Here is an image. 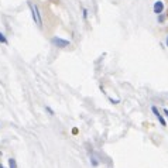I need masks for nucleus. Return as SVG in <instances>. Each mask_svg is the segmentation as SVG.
<instances>
[{
  "label": "nucleus",
  "instance_id": "nucleus-6",
  "mask_svg": "<svg viewBox=\"0 0 168 168\" xmlns=\"http://www.w3.org/2000/svg\"><path fill=\"white\" fill-rule=\"evenodd\" d=\"M0 44H9V41H7V38H6V35L3 34V32L0 31Z\"/></svg>",
  "mask_w": 168,
  "mask_h": 168
},
{
  "label": "nucleus",
  "instance_id": "nucleus-1",
  "mask_svg": "<svg viewBox=\"0 0 168 168\" xmlns=\"http://www.w3.org/2000/svg\"><path fill=\"white\" fill-rule=\"evenodd\" d=\"M27 4H28V9L31 12V17L34 20V23L38 27H43V16H41V12H40L38 6L35 3H32V1H27Z\"/></svg>",
  "mask_w": 168,
  "mask_h": 168
},
{
  "label": "nucleus",
  "instance_id": "nucleus-4",
  "mask_svg": "<svg viewBox=\"0 0 168 168\" xmlns=\"http://www.w3.org/2000/svg\"><path fill=\"white\" fill-rule=\"evenodd\" d=\"M153 12L155 14H161L164 12V3H162L161 0H157L154 3V6H153Z\"/></svg>",
  "mask_w": 168,
  "mask_h": 168
},
{
  "label": "nucleus",
  "instance_id": "nucleus-8",
  "mask_svg": "<svg viewBox=\"0 0 168 168\" xmlns=\"http://www.w3.org/2000/svg\"><path fill=\"white\" fill-rule=\"evenodd\" d=\"M109 102H110V103H113V105H117V103H120V99H113V97H109Z\"/></svg>",
  "mask_w": 168,
  "mask_h": 168
},
{
  "label": "nucleus",
  "instance_id": "nucleus-11",
  "mask_svg": "<svg viewBox=\"0 0 168 168\" xmlns=\"http://www.w3.org/2000/svg\"><path fill=\"white\" fill-rule=\"evenodd\" d=\"M162 113H164V115L167 116V119H168V109H165V107H164V109H162Z\"/></svg>",
  "mask_w": 168,
  "mask_h": 168
},
{
  "label": "nucleus",
  "instance_id": "nucleus-13",
  "mask_svg": "<svg viewBox=\"0 0 168 168\" xmlns=\"http://www.w3.org/2000/svg\"><path fill=\"white\" fill-rule=\"evenodd\" d=\"M0 168H4V167H3V165H1V164H0Z\"/></svg>",
  "mask_w": 168,
  "mask_h": 168
},
{
  "label": "nucleus",
  "instance_id": "nucleus-12",
  "mask_svg": "<svg viewBox=\"0 0 168 168\" xmlns=\"http://www.w3.org/2000/svg\"><path fill=\"white\" fill-rule=\"evenodd\" d=\"M165 47H168V35H167V38H165Z\"/></svg>",
  "mask_w": 168,
  "mask_h": 168
},
{
  "label": "nucleus",
  "instance_id": "nucleus-3",
  "mask_svg": "<svg viewBox=\"0 0 168 168\" xmlns=\"http://www.w3.org/2000/svg\"><path fill=\"white\" fill-rule=\"evenodd\" d=\"M151 112H153V115L158 119V122H160V124H161L162 127H167V120L164 119V116L161 115V112L158 110V107H157V106H151Z\"/></svg>",
  "mask_w": 168,
  "mask_h": 168
},
{
  "label": "nucleus",
  "instance_id": "nucleus-2",
  "mask_svg": "<svg viewBox=\"0 0 168 168\" xmlns=\"http://www.w3.org/2000/svg\"><path fill=\"white\" fill-rule=\"evenodd\" d=\"M51 44L54 47H57V48H66V47L71 45V41H69V40L61 38V37H52Z\"/></svg>",
  "mask_w": 168,
  "mask_h": 168
},
{
  "label": "nucleus",
  "instance_id": "nucleus-7",
  "mask_svg": "<svg viewBox=\"0 0 168 168\" xmlns=\"http://www.w3.org/2000/svg\"><path fill=\"white\" fill-rule=\"evenodd\" d=\"M9 167L10 168H17V162L14 158H9Z\"/></svg>",
  "mask_w": 168,
  "mask_h": 168
},
{
  "label": "nucleus",
  "instance_id": "nucleus-10",
  "mask_svg": "<svg viewBox=\"0 0 168 168\" xmlns=\"http://www.w3.org/2000/svg\"><path fill=\"white\" fill-rule=\"evenodd\" d=\"M45 110L48 112V113H50V115H51V116H54V115H55V113H54V110H52L50 106H45Z\"/></svg>",
  "mask_w": 168,
  "mask_h": 168
},
{
  "label": "nucleus",
  "instance_id": "nucleus-9",
  "mask_svg": "<svg viewBox=\"0 0 168 168\" xmlns=\"http://www.w3.org/2000/svg\"><path fill=\"white\" fill-rule=\"evenodd\" d=\"M88 13H89V12H88V9H84V10H82V16H84V20H88Z\"/></svg>",
  "mask_w": 168,
  "mask_h": 168
},
{
  "label": "nucleus",
  "instance_id": "nucleus-5",
  "mask_svg": "<svg viewBox=\"0 0 168 168\" xmlns=\"http://www.w3.org/2000/svg\"><path fill=\"white\" fill-rule=\"evenodd\" d=\"M165 20H167V16H165L164 13L157 14V23H158V24H164V23H165Z\"/></svg>",
  "mask_w": 168,
  "mask_h": 168
}]
</instances>
